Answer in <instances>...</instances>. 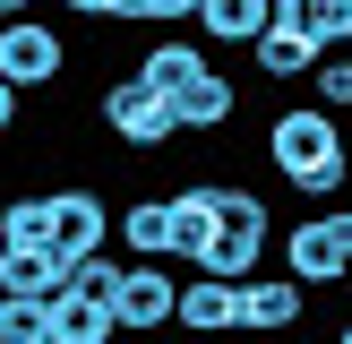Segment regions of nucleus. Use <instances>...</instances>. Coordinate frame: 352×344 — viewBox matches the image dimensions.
<instances>
[{"label":"nucleus","mask_w":352,"mask_h":344,"mask_svg":"<svg viewBox=\"0 0 352 344\" xmlns=\"http://www.w3.org/2000/svg\"><path fill=\"white\" fill-rule=\"evenodd\" d=\"M267 164L284 172L301 198H336L352 181V138L336 112H318V103H284V112L267 120Z\"/></svg>","instance_id":"f257e3e1"},{"label":"nucleus","mask_w":352,"mask_h":344,"mask_svg":"<svg viewBox=\"0 0 352 344\" xmlns=\"http://www.w3.org/2000/svg\"><path fill=\"white\" fill-rule=\"evenodd\" d=\"M95 120H103V129L120 138V147H138V155H155V147H172V138H181L172 103L155 95V86L138 78V69H129V78H112V86L95 95Z\"/></svg>","instance_id":"f03ea898"},{"label":"nucleus","mask_w":352,"mask_h":344,"mask_svg":"<svg viewBox=\"0 0 352 344\" xmlns=\"http://www.w3.org/2000/svg\"><path fill=\"white\" fill-rule=\"evenodd\" d=\"M103 241H112V198L95 181L52 189V258L60 267H86V258H103Z\"/></svg>","instance_id":"7ed1b4c3"},{"label":"nucleus","mask_w":352,"mask_h":344,"mask_svg":"<svg viewBox=\"0 0 352 344\" xmlns=\"http://www.w3.org/2000/svg\"><path fill=\"white\" fill-rule=\"evenodd\" d=\"M0 78H9L17 95L60 86L69 78V34H52V17H17V26H0Z\"/></svg>","instance_id":"20e7f679"},{"label":"nucleus","mask_w":352,"mask_h":344,"mask_svg":"<svg viewBox=\"0 0 352 344\" xmlns=\"http://www.w3.org/2000/svg\"><path fill=\"white\" fill-rule=\"evenodd\" d=\"M112 319H120V336H164V327H181V275H172V267H146V258H129Z\"/></svg>","instance_id":"39448f33"},{"label":"nucleus","mask_w":352,"mask_h":344,"mask_svg":"<svg viewBox=\"0 0 352 344\" xmlns=\"http://www.w3.org/2000/svg\"><path fill=\"white\" fill-rule=\"evenodd\" d=\"M258 78H275V86H292V78H318V61L327 52L309 43V0H275V26L258 34Z\"/></svg>","instance_id":"423d86ee"},{"label":"nucleus","mask_w":352,"mask_h":344,"mask_svg":"<svg viewBox=\"0 0 352 344\" xmlns=\"http://www.w3.org/2000/svg\"><path fill=\"white\" fill-rule=\"evenodd\" d=\"M301 284H292V275H250V284H241V336L250 344H275V336H292V327H301Z\"/></svg>","instance_id":"0eeeda50"},{"label":"nucleus","mask_w":352,"mask_h":344,"mask_svg":"<svg viewBox=\"0 0 352 344\" xmlns=\"http://www.w3.org/2000/svg\"><path fill=\"white\" fill-rule=\"evenodd\" d=\"M284 275H292V284H344V275H352V258H344V241L336 233H327V215H301V224H292V233H284Z\"/></svg>","instance_id":"6e6552de"},{"label":"nucleus","mask_w":352,"mask_h":344,"mask_svg":"<svg viewBox=\"0 0 352 344\" xmlns=\"http://www.w3.org/2000/svg\"><path fill=\"white\" fill-rule=\"evenodd\" d=\"M206 69H215V61H206V43H198V34H164V43H146V61H138V78H146V86H155L164 103H181L189 86L206 78Z\"/></svg>","instance_id":"1a4fd4ad"},{"label":"nucleus","mask_w":352,"mask_h":344,"mask_svg":"<svg viewBox=\"0 0 352 344\" xmlns=\"http://www.w3.org/2000/svg\"><path fill=\"white\" fill-rule=\"evenodd\" d=\"M198 43H232V52H258V34L275 26V0H198Z\"/></svg>","instance_id":"9d476101"},{"label":"nucleus","mask_w":352,"mask_h":344,"mask_svg":"<svg viewBox=\"0 0 352 344\" xmlns=\"http://www.w3.org/2000/svg\"><path fill=\"white\" fill-rule=\"evenodd\" d=\"M0 301H34V310L69 301V267L52 250H9L0 258Z\"/></svg>","instance_id":"9b49d317"},{"label":"nucleus","mask_w":352,"mask_h":344,"mask_svg":"<svg viewBox=\"0 0 352 344\" xmlns=\"http://www.w3.org/2000/svg\"><path fill=\"white\" fill-rule=\"evenodd\" d=\"M181 336H241V284L189 275L181 284Z\"/></svg>","instance_id":"f8f14e48"},{"label":"nucleus","mask_w":352,"mask_h":344,"mask_svg":"<svg viewBox=\"0 0 352 344\" xmlns=\"http://www.w3.org/2000/svg\"><path fill=\"white\" fill-rule=\"evenodd\" d=\"M215 198H223V181H189V189H172V250H181L189 267L215 250Z\"/></svg>","instance_id":"ddd939ff"},{"label":"nucleus","mask_w":352,"mask_h":344,"mask_svg":"<svg viewBox=\"0 0 352 344\" xmlns=\"http://www.w3.org/2000/svg\"><path fill=\"white\" fill-rule=\"evenodd\" d=\"M232 112H241V86L223 78V69H206V78L189 86L181 103H172V120H181L189 138H215V129H232Z\"/></svg>","instance_id":"4468645a"},{"label":"nucleus","mask_w":352,"mask_h":344,"mask_svg":"<svg viewBox=\"0 0 352 344\" xmlns=\"http://www.w3.org/2000/svg\"><path fill=\"white\" fill-rule=\"evenodd\" d=\"M120 241H129L138 258H146V267H172V198H129L120 206Z\"/></svg>","instance_id":"2eb2a0df"},{"label":"nucleus","mask_w":352,"mask_h":344,"mask_svg":"<svg viewBox=\"0 0 352 344\" xmlns=\"http://www.w3.org/2000/svg\"><path fill=\"white\" fill-rule=\"evenodd\" d=\"M215 241H250V250H267V241H275V206L258 198V189H232V181H223V198H215Z\"/></svg>","instance_id":"dca6fc26"},{"label":"nucleus","mask_w":352,"mask_h":344,"mask_svg":"<svg viewBox=\"0 0 352 344\" xmlns=\"http://www.w3.org/2000/svg\"><path fill=\"white\" fill-rule=\"evenodd\" d=\"M78 17H95V26H189L198 0H78Z\"/></svg>","instance_id":"f3484780"},{"label":"nucleus","mask_w":352,"mask_h":344,"mask_svg":"<svg viewBox=\"0 0 352 344\" xmlns=\"http://www.w3.org/2000/svg\"><path fill=\"white\" fill-rule=\"evenodd\" d=\"M112 336H120V319L103 301H78V292L52 301V344H112Z\"/></svg>","instance_id":"a211bd4d"},{"label":"nucleus","mask_w":352,"mask_h":344,"mask_svg":"<svg viewBox=\"0 0 352 344\" xmlns=\"http://www.w3.org/2000/svg\"><path fill=\"white\" fill-rule=\"evenodd\" d=\"M0 233H9V250H52V189L9 198L0 206Z\"/></svg>","instance_id":"6ab92c4d"},{"label":"nucleus","mask_w":352,"mask_h":344,"mask_svg":"<svg viewBox=\"0 0 352 344\" xmlns=\"http://www.w3.org/2000/svg\"><path fill=\"white\" fill-rule=\"evenodd\" d=\"M120 275H129L120 258H86V267H69V292H78V301H103V310H112V301H120Z\"/></svg>","instance_id":"aec40b11"},{"label":"nucleus","mask_w":352,"mask_h":344,"mask_svg":"<svg viewBox=\"0 0 352 344\" xmlns=\"http://www.w3.org/2000/svg\"><path fill=\"white\" fill-rule=\"evenodd\" d=\"M309 43L318 52H352V0H309Z\"/></svg>","instance_id":"412c9836"},{"label":"nucleus","mask_w":352,"mask_h":344,"mask_svg":"<svg viewBox=\"0 0 352 344\" xmlns=\"http://www.w3.org/2000/svg\"><path fill=\"white\" fill-rule=\"evenodd\" d=\"M309 103H318V112H352V52H327V61H318V95H309Z\"/></svg>","instance_id":"4be33fe9"},{"label":"nucleus","mask_w":352,"mask_h":344,"mask_svg":"<svg viewBox=\"0 0 352 344\" xmlns=\"http://www.w3.org/2000/svg\"><path fill=\"white\" fill-rule=\"evenodd\" d=\"M0 344H52V310H34V301H0Z\"/></svg>","instance_id":"5701e85b"},{"label":"nucleus","mask_w":352,"mask_h":344,"mask_svg":"<svg viewBox=\"0 0 352 344\" xmlns=\"http://www.w3.org/2000/svg\"><path fill=\"white\" fill-rule=\"evenodd\" d=\"M17 120H26V95H17V86H9V78H0V138H9V129H17Z\"/></svg>","instance_id":"b1692460"},{"label":"nucleus","mask_w":352,"mask_h":344,"mask_svg":"<svg viewBox=\"0 0 352 344\" xmlns=\"http://www.w3.org/2000/svg\"><path fill=\"white\" fill-rule=\"evenodd\" d=\"M327 233L344 241V258H352V206H327Z\"/></svg>","instance_id":"393cba45"},{"label":"nucleus","mask_w":352,"mask_h":344,"mask_svg":"<svg viewBox=\"0 0 352 344\" xmlns=\"http://www.w3.org/2000/svg\"><path fill=\"white\" fill-rule=\"evenodd\" d=\"M336 344H352V319H344V327H336Z\"/></svg>","instance_id":"a878e982"},{"label":"nucleus","mask_w":352,"mask_h":344,"mask_svg":"<svg viewBox=\"0 0 352 344\" xmlns=\"http://www.w3.org/2000/svg\"><path fill=\"white\" fill-rule=\"evenodd\" d=\"M0 258H9V233H0Z\"/></svg>","instance_id":"bb28decb"}]
</instances>
